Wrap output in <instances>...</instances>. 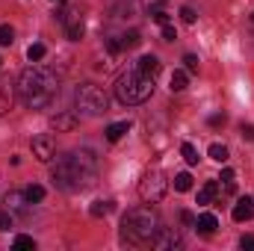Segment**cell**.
Here are the masks:
<instances>
[{
    "instance_id": "cell-1",
    "label": "cell",
    "mask_w": 254,
    "mask_h": 251,
    "mask_svg": "<svg viewBox=\"0 0 254 251\" xmlns=\"http://www.w3.org/2000/svg\"><path fill=\"white\" fill-rule=\"evenodd\" d=\"M15 89H18V98H21L24 107H30V110H45V107H51V104L57 101V95H60V80H57V74H54L51 68L30 65V68L21 71Z\"/></svg>"
},
{
    "instance_id": "cell-2",
    "label": "cell",
    "mask_w": 254,
    "mask_h": 251,
    "mask_svg": "<svg viewBox=\"0 0 254 251\" xmlns=\"http://www.w3.org/2000/svg\"><path fill=\"white\" fill-rule=\"evenodd\" d=\"M92 181H95V157L89 151H71L54 166V184L65 192L86 189Z\"/></svg>"
},
{
    "instance_id": "cell-3",
    "label": "cell",
    "mask_w": 254,
    "mask_h": 251,
    "mask_svg": "<svg viewBox=\"0 0 254 251\" xmlns=\"http://www.w3.org/2000/svg\"><path fill=\"white\" fill-rule=\"evenodd\" d=\"M160 216L151 204H142V207H130L122 219V240L127 246H145L157 237L160 231Z\"/></svg>"
},
{
    "instance_id": "cell-4",
    "label": "cell",
    "mask_w": 254,
    "mask_h": 251,
    "mask_svg": "<svg viewBox=\"0 0 254 251\" xmlns=\"http://www.w3.org/2000/svg\"><path fill=\"white\" fill-rule=\"evenodd\" d=\"M151 95H154V77H148L139 65H136V68H127L125 74L116 80V98H119L125 107L145 104Z\"/></svg>"
},
{
    "instance_id": "cell-5",
    "label": "cell",
    "mask_w": 254,
    "mask_h": 251,
    "mask_svg": "<svg viewBox=\"0 0 254 251\" xmlns=\"http://www.w3.org/2000/svg\"><path fill=\"white\" fill-rule=\"evenodd\" d=\"M74 101H77V110H80L83 116H104V113L110 110V98H107L104 89H98L95 83H83V86H77Z\"/></svg>"
},
{
    "instance_id": "cell-6",
    "label": "cell",
    "mask_w": 254,
    "mask_h": 251,
    "mask_svg": "<svg viewBox=\"0 0 254 251\" xmlns=\"http://www.w3.org/2000/svg\"><path fill=\"white\" fill-rule=\"evenodd\" d=\"M166 178H163V172H157V169H151V172H145L142 175V181H139V198L145 201V204H160L163 198H166Z\"/></svg>"
},
{
    "instance_id": "cell-7",
    "label": "cell",
    "mask_w": 254,
    "mask_h": 251,
    "mask_svg": "<svg viewBox=\"0 0 254 251\" xmlns=\"http://www.w3.org/2000/svg\"><path fill=\"white\" fill-rule=\"evenodd\" d=\"M54 18L65 27V36H68L71 42H80V39H83V30H86V27H83V15H80V9H57Z\"/></svg>"
},
{
    "instance_id": "cell-8",
    "label": "cell",
    "mask_w": 254,
    "mask_h": 251,
    "mask_svg": "<svg viewBox=\"0 0 254 251\" xmlns=\"http://www.w3.org/2000/svg\"><path fill=\"white\" fill-rule=\"evenodd\" d=\"M33 157H39L42 163H51L57 157V139L51 133H42L33 139Z\"/></svg>"
},
{
    "instance_id": "cell-9",
    "label": "cell",
    "mask_w": 254,
    "mask_h": 251,
    "mask_svg": "<svg viewBox=\"0 0 254 251\" xmlns=\"http://www.w3.org/2000/svg\"><path fill=\"white\" fill-rule=\"evenodd\" d=\"M151 246H154V249H181V246H184V240H181V234H178V231H172V228H160V231H157V237L151 240Z\"/></svg>"
},
{
    "instance_id": "cell-10",
    "label": "cell",
    "mask_w": 254,
    "mask_h": 251,
    "mask_svg": "<svg viewBox=\"0 0 254 251\" xmlns=\"http://www.w3.org/2000/svg\"><path fill=\"white\" fill-rule=\"evenodd\" d=\"M231 216H234V222H249V219L254 216V201L249 198V195L240 198V201L234 204V213H231Z\"/></svg>"
},
{
    "instance_id": "cell-11",
    "label": "cell",
    "mask_w": 254,
    "mask_h": 251,
    "mask_svg": "<svg viewBox=\"0 0 254 251\" xmlns=\"http://www.w3.org/2000/svg\"><path fill=\"white\" fill-rule=\"evenodd\" d=\"M216 228H219V219H216L213 213H201V216L195 219V231H198V234H204V237H213V234H216Z\"/></svg>"
},
{
    "instance_id": "cell-12",
    "label": "cell",
    "mask_w": 254,
    "mask_h": 251,
    "mask_svg": "<svg viewBox=\"0 0 254 251\" xmlns=\"http://www.w3.org/2000/svg\"><path fill=\"white\" fill-rule=\"evenodd\" d=\"M219 192H222V189H219V184H216V181H207L204 187L198 189V204H201V207L213 204V201L219 198Z\"/></svg>"
},
{
    "instance_id": "cell-13",
    "label": "cell",
    "mask_w": 254,
    "mask_h": 251,
    "mask_svg": "<svg viewBox=\"0 0 254 251\" xmlns=\"http://www.w3.org/2000/svg\"><path fill=\"white\" fill-rule=\"evenodd\" d=\"M80 125V119L74 116V113H60V116H54L51 119V127L60 133V130H74V127Z\"/></svg>"
},
{
    "instance_id": "cell-14",
    "label": "cell",
    "mask_w": 254,
    "mask_h": 251,
    "mask_svg": "<svg viewBox=\"0 0 254 251\" xmlns=\"http://www.w3.org/2000/svg\"><path fill=\"white\" fill-rule=\"evenodd\" d=\"M136 65H139L148 77H157V74H160V68H163V65H160V60H157V57H151V54H148V57H142Z\"/></svg>"
},
{
    "instance_id": "cell-15",
    "label": "cell",
    "mask_w": 254,
    "mask_h": 251,
    "mask_svg": "<svg viewBox=\"0 0 254 251\" xmlns=\"http://www.w3.org/2000/svg\"><path fill=\"white\" fill-rule=\"evenodd\" d=\"M12 110V89H9V83L3 80L0 83V116H6Z\"/></svg>"
},
{
    "instance_id": "cell-16",
    "label": "cell",
    "mask_w": 254,
    "mask_h": 251,
    "mask_svg": "<svg viewBox=\"0 0 254 251\" xmlns=\"http://www.w3.org/2000/svg\"><path fill=\"white\" fill-rule=\"evenodd\" d=\"M127 130H130V122H116V125L107 127V139H110V142H119Z\"/></svg>"
},
{
    "instance_id": "cell-17",
    "label": "cell",
    "mask_w": 254,
    "mask_h": 251,
    "mask_svg": "<svg viewBox=\"0 0 254 251\" xmlns=\"http://www.w3.org/2000/svg\"><path fill=\"white\" fill-rule=\"evenodd\" d=\"M6 204H9V210H24L30 201H27V195H24V192H15V189H12V192L6 195Z\"/></svg>"
},
{
    "instance_id": "cell-18",
    "label": "cell",
    "mask_w": 254,
    "mask_h": 251,
    "mask_svg": "<svg viewBox=\"0 0 254 251\" xmlns=\"http://www.w3.org/2000/svg\"><path fill=\"white\" fill-rule=\"evenodd\" d=\"M119 39H122V48H125V51H133V48L142 45V33H139V30H130L125 36H119Z\"/></svg>"
},
{
    "instance_id": "cell-19",
    "label": "cell",
    "mask_w": 254,
    "mask_h": 251,
    "mask_svg": "<svg viewBox=\"0 0 254 251\" xmlns=\"http://www.w3.org/2000/svg\"><path fill=\"white\" fill-rule=\"evenodd\" d=\"M45 54H48V48H45L42 42H33V45L27 48V60H30V63H42Z\"/></svg>"
},
{
    "instance_id": "cell-20",
    "label": "cell",
    "mask_w": 254,
    "mask_h": 251,
    "mask_svg": "<svg viewBox=\"0 0 254 251\" xmlns=\"http://www.w3.org/2000/svg\"><path fill=\"white\" fill-rule=\"evenodd\" d=\"M113 207H116L113 201H95V204L89 207V213H92L95 219H101V216H110V213H113Z\"/></svg>"
},
{
    "instance_id": "cell-21",
    "label": "cell",
    "mask_w": 254,
    "mask_h": 251,
    "mask_svg": "<svg viewBox=\"0 0 254 251\" xmlns=\"http://www.w3.org/2000/svg\"><path fill=\"white\" fill-rule=\"evenodd\" d=\"M222 187L219 189H225V192H234V187H237V175H234V169H222Z\"/></svg>"
},
{
    "instance_id": "cell-22",
    "label": "cell",
    "mask_w": 254,
    "mask_h": 251,
    "mask_svg": "<svg viewBox=\"0 0 254 251\" xmlns=\"http://www.w3.org/2000/svg\"><path fill=\"white\" fill-rule=\"evenodd\" d=\"M24 195H27V201H30V204H39V201L45 198V187H39V184H30V187L24 189Z\"/></svg>"
},
{
    "instance_id": "cell-23",
    "label": "cell",
    "mask_w": 254,
    "mask_h": 251,
    "mask_svg": "<svg viewBox=\"0 0 254 251\" xmlns=\"http://www.w3.org/2000/svg\"><path fill=\"white\" fill-rule=\"evenodd\" d=\"M175 189H178V192H190V189H192V175H190V172L175 175Z\"/></svg>"
},
{
    "instance_id": "cell-24",
    "label": "cell",
    "mask_w": 254,
    "mask_h": 251,
    "mask_svg": "<svg viewBox=\"0 0 254 251\" xmlns=\"http://www.w3.org/2000/svg\"><path fill=\"white\" fill-rule=\"evenodd\" d=\"M207 154H210V157H213L216 163H228V148H225V145H219V142H213Z\"/></svg>"
},
{
    "instance_id": "cell-25",
    "label": "cell",
    "mask_w": 254,
    "mask_h": 251,
    "mask_svg": "<svg viewBox=\"0 0 254 251\" xmlns=\"http://www.w3.org/2000/svg\"><path fill=\"white\" fill-rule=\"evenodd\" d=\"M187 89V71H175L172 74V92H184Z\"/></svg>"
},
{
    "instance_id": "cell-26",
    "label": "cell",
    "mask_w": 254,
    "mask_h": 251,
    "mask_svg": "<svg viewBox=\"0 0 254 251\" xmlns=\"http://www.w3.org/2000/svg\"><path fill=\"white\" fill-rule=\"evenodd\" d=\"M181 154H184V160H187L190 166H198V151L192 148L190 142H184V145H181Z\"/></svg>"
},
{
    "instance_id": "cell-27",
    "label": "cell",
    "mask_w": 254,
    "mask_h": 251,
    "mask_svg": "<svg viewBox=\"0 0 254 251\" xmlns=\"http://www.w3.org/2000/svg\"><path fill=\"white\" fill-rule=\"evenodd\" d=\"M15 42V30L9 24H0V45H12Z\"/></svg>"
},
{
    "instance_id": "cell-28",
    "label": "cell",
    "mask_w": 254,
    "mask_h": 251,
    "mask_svg": "<svg viewBox=\"0 0 254 251\" xmlns=\"http://www.w3.org/2000/svg\"><path fill=\"white\" fill-rule=\"evenodd\" d=\"M12 246H15V249H36V240H33V237H15Z\"/></svg>"
},
{
    "instance_id": "cell-29",
    "label": "cell",
    "mask_w": 254,
    "mask_h": 251,
    "mask_svg": "<svg viewBox=\"0 0 254 251\" xmlns=\"http://www.w3.org/2000/svg\"><path fill=\"white\" fill-rule=\"evenodd\" d=\"M225 122H228V116H225V113H213V116L207 119V125H210V127H225Z\"/></svg>"
},
{
    "instance_id": "cell-30",
    "label": "cell",
    "mask_w": 254,
    "mask_h": 251,
    "mask_svg": "<svg viewBox=\"0 0 254 251\" xmlns=\"http://www.w3.org/2000/svg\"><path fill=\"white\" fill-rule=\"evenodd\" d=\"M181 18H184V24H195V21H198V15H195L192 6H184V9H181Z\"/></svg>"
},
{
    "instance_id": "cell-31",
    "label": "cell",
    "mask_w": 254,
    "mask_h": 251,
    "mask_svg": "<svg viewBox=\"0 0 254 251\" xmlns=\"http://www.w3.org/2000/svg\"><path fill=\"white\" fill-rule=\"evenodd\" d=\"M107 51L116 57V54H122L125 48H122V39H107Z\"/></svg>"
},
{
    "instance_id": "cell-32",
    "label": "cell",
    "mask_w": 254,
    "mask_h": 251,
    "mask_svg": "<svg viewBox=\"0 0 254 251\" xmlns=\"http://www.w3.org/2000/svg\"><path fill=\"white\" fill-rule=\"evenodd\" d=\"M184 65H187V71L195 74V71H198V57H195V54H187V57H184Z\"/></svg>"
},
{
    "instance_id": "cell-33",
    "label": "cell",
    "mask_w": 254,
    "mask_h": 251,
    "mask_svg": "<svg viewBox=\"0 0 254 251\" xmlns=\"http://www.w3.org/2000/svg\"><path fill=\"white\" fill-rule=\"evenodd\" d=\"M163 39H166V42H175V39H178V30H175L172 24H163Z\"/></svg>"
},
{
    "instance_id": "cell-34",
    "label": "cell",
    "mask_w": 254,
    "mask_h": 251,
    "mask_svg": "<svg viewBox=\"0 0 254 251\" xmlns=\"http://www.w3.org/2000/svg\"><path fill=\"white\" fill-rule=\"evenodd\" d=\"M151 18H154V21H157L160 27H163V24H169V15H166L163 9H154V12H151Z\"/></svg>"
},
{
    "instance_id": "cell-35",
    "label": "cell",
    "mask_w": 254,
    "mask_h": 251,
    "mask_svg": "<svg viewBox=\"0 0 254 251\" xmlns=\"http://www.w3.org/2000/svg\"><path fill=\"white\" fill-rule=\"evenodd\" d=\"M12 228V213H0V231H9Z\"/></svg>"
},
{
    "instance_id": "cell-36",
    "label": "cell",
    "mask_w": 254,
    "mask_h": 251,
    "mask_svg": "<svg viewBox=\"0 0 254 251\" xmlns=\"http://www.w3.org/2000/svg\"><path fill=\"white\" fill-rule=\"evenodd\" d=\"M181 222H184V225H195V216H192L190 210H184V213H181Z\"/></svg>"
},
{
    "instance_id": "cell-37",
    "label": "cell",
    "mask_w": 254,
    "mask_h": 251,
    "mask_svg": "<svg viewBox=\"0 0 254 251\" xmlns=\"http://www.w3.org/2000/svg\"><path fill=\"white\" fill-rule=\"evenodd\" d=\"M243 136L246 139H254V125H243Z\"/></svg>"
},
{
    "instance_id": "cell-38",
    "label": "cell",
    "mask_w": 254,
    "mask_h": 251,
    "mask_svg": "<svg viewBox=\"0 0 254 251\" xmlns=\"http://www.w3.org/2000/svg\"><path fill=\"white\" fill-rule=\"evenodd\" d=\"M240 246H243V249H254V237H243Z\"/></svg>"
},
{
    "instance_id": "cell-39",
    "label": "cell",
    "mask_w": 254,
    "mask_h": 251,
    "mask_svg": "<svg viewBox=\"0 0 254 251\" xmlns=\"http://www.w3.org/2000/svg\"><path fill=\"white\" fill-rule=\"evenodd\" d=\"M54 3H65V0H54Z\"/></svg>"
}]
</instances>
